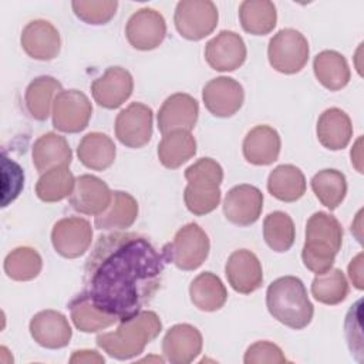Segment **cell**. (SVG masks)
<instances>
[{"label": "cell", "mask_w": 364, "mask_h": 364, "mask_svg": "<svg viewBox=\"0 0 364 364\" xmlns=\"http://www.w3.org/2000/svg\"><path fill=\"white\" fill-rule=\"evenodd\" d=\"M165 257L134 232L100 236L84 267V294L118 321L142 310L161 287Z\"/></svg>", "instance_id": "cell-1"}, {"label": "cell", "mask_w": 364, "mask_h": 364, "mask_svg": "<svg viewBox=\"0 0 364 364\" xmlns=\"http://www.w3.org/2000/svg\"><path fill=\"white\" fill-rule=\"evenodd\" d=\"M162 330L159 316L151 310H141L135 316L121 320L115 331L97 336V346L109 357L129 360L139 355L145 346L155 340Z\"/></svg>", "instance_id": "cell-2"}, {"label": "cell", "mask_w": 364, "mask_h": 364, "mask_svg": "<svg viewBox=\"0 0 364 364\" xmlns=\"http://www.w3.org/2000/svg\"><path fill=\"white\" fill-rule=\"evenodd\" d=\"M266 306L273 318L293 330L307 327L314 314L307 290L296 276L273 280L266 291Z\"/></svg>", "instance_id": "cell-3"}, {"label": "cell", "mask_w": 364, "mask_h": 364, "mask_svg": "<svg viewBox=\"0 0 364 364\" xmlns=\"http://www.w3.org/2000/svg\"><path fill=\"white\" fill-rule=\"evenodd\" d=\"M343 229L330 213L316 212L306 223V242L301 250L304 266L316 273H324L333 267L336 255L341 249Z\"/></svg>", "instance_id": "cell-4"}, {"label": "cell", "mask_w": 364, "mask_h": 364, "mask_svg": "<svg viewBox=\"0 0 364 364\" xmlns=\"http://www.w3.org/2000/svg\"><path fill=\"white\" fill-rule=\"evenodd\" d=\"M188 185L183 200L188 210L196 216L208 215L220 202V183L223 181L222 166L212 158H200L186 168Z\"/></svg>", "instance_id": "cell-5"}, {"label": "cell", "mask_w": 364, "mask_h": 364, "mask_svg": "<svg viewBox=\"0 0 364 364\" xmlns=\"http://www.w3.org/2000/svg\"><path fill=\"white\" fill-rule=\"evenodd\" d=\"M166 262L173 263L181 270H195L206 260L210 242L206 232L198 223H186L162 249Z\"/></svg>", "instance_id": "cell-6"}, {"label": "cell", "mask_w": 364, "mask_h": 364, "mask_svg": "<svg viewBox=\"0 0 364 364\" xmlns=\"http://www.w3.org/2000/svg\"><path fill=\"white\" fill-rule=\"evenodd\" d=\"M309 41L294 28H282L269 41L267 58L270 65L282 74H296L309 61Z\"/></svg>", "instance_id": "cell-7"}, {"label": "cell", "mask_w": 364, "mask_h": 364, "mask_svg": "<svg viewBox=\"0 0 364 364\" xmlns=\"http://www.w3.org/2000/svg\"><path fill=\"white\" fill-rule=\"evenodd\" d=\"M219 13L210 0H182L176 4L173 23L181 37L199 41L218 26Z\"/></svg>", "instance_id": "cell-8"}, {"label": "cell", "mask_w": 364, "mask_h": 364, "mask_svg": "<svg viewBox=\"0 0 364 364\" xmlns=\"http://www.w3.org/2000/svg\"><path fill=\"white\" fill-rule=\"evenodd\" d=\"M92 115L88 97L78 90L61 91L53 104V125L67 134H75L87 128Z\"/></svg>", "instance_id": "cell-9"}, {"label": "cell", "mask_w": 364, "mask_h": 364, "mask_svg": "<svg viewBox=\"0 0 364 364\" xmlns=\"http://www.w3.org/2000/svg\"><path fill=\"white\" fill-rule=\"evenodd\" d=\"M154 112L142 102H132L115 119V136L128 148H142L151 141Z\"/></svg>", "instance_id": "cell-10"}, {"label": "cell", "mask_w": 364, "mask_h": 364, "mask_svg": "<svg viewBox=\"0 0 364 364\" xmlns=\"http://www.w3.org/2000/svg\"><path fill=\"white\" fill-rule=\"evenodd\" d=\"M92 242V228L84 218L70 216L54 223L51 243L58 255L67 259L82 256Z\"/></svg>", "instance_id": "cell-11"}, {"label": "cell", "mask_w": 364, "mask_h": 364, "mask_svg": "<svg viewBox=\"0 0 364 364\" xmlns=\"http://www.w3.org/2000/svg\"><path fill=\"white\" fill-rule=\"evenodd\" d=\"M125 36L134 48L141 51L154 50L166 36L165 18L155 9H139L129 17L125 27Z\"/></svg>", "instance_id": "cell-12"}, {"label": "cell", "mask_w": 364, "mask_h": 364, "mask_svg": "<svg viewBox=\"0 0 364 364\" xmlns=\"http://www.w3.org/2000/svg\"><path fill=\"white\" fill-rule=\"evenodd\" d=\"M199 115L198 101L185 92L169 95L161 105L156 121L162 135L172 131H192Z\"/></svg>", "instance_id": "cell-13"}, {"label": "cell", "mask_w": 364, "mask_h": 364, "mask_svg": "<svg viewBox=\"0 0 364 364\" xmlns=\"http://www.w3.org/2000/svg\"><path fill=\"white\" fill-rule=\"evenodd\" d=\"M202 100L206 109L218 118L235 115L243 105V87L230 77H218L210 80L202 91Z\"/></svg>", "instance_id": "cell-14"}, {"label": "cell", "mask_w": 364, "mask_h": 364, "mask_svg": "<svg viewBox=\"0 0 364 364\" xmlns=\"http://www.w3.org/2000/svg\"><path fill=\"white\" fill-rule=\"evenodd\" d=\"M263 193L253 185L242 183L233 186L225 196V218L237 226L253 225L262 215Z\"/></svg>", "instance_id": "cell-15"}, {"label": "cell", "mask_w": 364, "mask_h": 364, "mask_svg": "<svg viewBox=\"0 0 364 364\" xmlns=\"http://www.w3.org/2000/svg\"><path fill=\"white\" fill-rule=\"evenodd\" d=\"M134 80L128 70L122 67H108L105 73L91 84L94 101L107 109L121 107L132 94Z\"/></svg>", "instance_id": "cell-16"}, {"label": "cell", "mask_w": 364, "mask_h": 364, "mask_svg": "<svg viewBox=\"0 0 364 364\" xmlns=\"http://www.w3.org/2000/svg\"><path fill=\"white\" fill-rule=\"evenodd\" d=\"M225 274L230 287L240 294H250L263 283L262 264L257 256L247 249L230 253L225 266Z\"/></svg>", "instance_id": "cell-17"}, {"label": "cell", "mask_w": 364, "mask_h": 364, "mask_svg": "<svg viewBox=\"0 0 364 364\" xmlns=\"http://www.w3.org/2000/svg\"><path fill=\"white\" fill-rule=\"evenodd\" d=\"M246 44L243 38L230 30H223L205 46V58L216 71H233L246 60Z\"/></svg>", "instance_id": "cell-18"}, {"label": "cell", "mask_w": 364, "mask_h": 364, "mask_svg": "<svg viewBox=\"0 0 364 364\" xmlns=\"http://www.w3.org/2000/svg\"><path fill=\"white\" fill-rule=\"evenodd\" d=\"M20 43L26 54L34 60L50 61L61 48L58 30L47 20H33L21 31Z\"/></svg>", "instance_id": "cell-19"}, {"label": "cell", "mask_w": 364, "mask_h": 364, "mask_svg": "<svg viewBox=\"0 0 364 364\" xmlns=\"http://www.w3.org/2000/svg\"><path fill=\"white\" fill-rule=\"evenodd\" d=\"M111 199L112 192L108 185L102 179L85 173L75 179L74 191L70 195V205L82 215L98 216L109 206Z\"/></svg>", "instance_id": "cell-20"}, {"label": "cell", "mask_w": 364, "mask_h": 364, "mask_svg": "<svg viewBox=\"0 0 364 364\" xmlns=\"http://www.w3.org/2000/svg\"><path fill=\"white\" fill-rule=\"evenodd\" d=\"M202 344V334L195 326L175 324L162 340V353L172 364H188L200 354Z\"/></svg>", "instance_id": "cell-21"}, {"label": "cell", "mask_w": 364, "mask_h": 364, "mask_svg": "<svg viewBox=\"0 0 364 364\" xmlns=\"http://www.w3.org/2000/svg\"><path fill=\"white\" fill-rule=\"evenodd\" d=\"M30 334L44 348H63L73 336L67 317L57 310H41L30 320Z\"/></svg>", "instance_id": "cell-22"}, {"label": "cell", "mask_w": 364, "mask_h": 364, "mask_svg": "<svg viewBox=\"0 0 364 364\" xmlns=\"http://www.w3.org/2000/svg\"><path fill=\"white\" fill-rule=\"evenodd\" d=\"M242 148L243 156L249 164L257 166L270 165L279 158L280 135L270 125H257L246 134Z\"/></svg>", "instance_id": "cell-23"}, {"label": "cell", "mask_w": 364, "mask_h": 364, "mask_svg": "<svg viewBox=\"0 0 364 364\" xmlns=\"http://www.w3.org/2000/svg\"><path fill=\"white\" fill-rule=\"evenodd\" d=\"M317 139L330 149L340 151L346 148L353 136V125L350 117L340 108H327L317 121Z\"/></svg>", "instance_id": "cell-24"}, {"label": "cell", "mask_w": 364, "mask_h": 364, "mask_svg": "<svg viewBox=\"0 0 364 364\" xmlns=\"http://www.w3.org/2000/svg\"><path fill=\"white\" fill-rule=\"evenodd\" d=\"M31 158L36 169L44 173L57 166H70L73 152L64 136L55 132H47L34 142Z\"/></svg>", "instance_id": "cell-25"}, {"label": "cell", "mask_w": 364, "mask_h": 364, "mask_svg": "<svg viewBox=\"0 0 364 364\" xmlns=\"http://www.w3.org/2000/svg\"><path fill=\"white\" fill-rule=\"evenodd\" d=\"M138 216V202L128 192L114 191L109 206L95 216L94 225L101 230H121L134 225Z\"/></svg>", "instance_id": "cell-26"}, {"label": "cell", "mask_w": 364, "mask_h": 364, "mask_svg": "<svg viewBox=\"0 0 364 364\" xmlns=\"http://www.w3.org/2000/svg\"><path fill=\"white\" fill-rule=\"evenodd\" d=\"M77 155L84 166L92 171H105L114 164L117 149L107 134L90 132L80 141Z\"/></svg>", "instance_id": "cell-27"}, {"label": "cell", "mask_w": 364, "mask_h": 364, "mask_svg": "<svg viewBox=\"0 0 364 364\" xmlns=\"http://www.w3.org/2000/svg\"><path fill=\"white\" fill-rule=\"evenodd\" d=\"M63 91L61 82L50 75L34 78L26 88L24 102L28 114L37 121H46L55 97Z\"/></svg>", "instance_id": "cell-28"}, {"label": "cell", "mask_w": 364, "mask_h": 364, "mask_svg": "<svg viewBox=\"0 0 364 364\" xmlns=\"http://www.w3.org/2000/svg\"><path fill=\"white\" fill-rule=\"evenodd\" d=\"M267 191L282 202H296L306 193V178L297 166L283 164L269 173Z\"/></svg>", "instance_id": "cell-29"}, {"label": "cell", "mask_w": 364, "mask_h": 364, "mask_svg": "<svg viewBox=\"0 0 364 364\" xmlns=\"http://www.w3.org/2000/svg\"><path fill=\"white\" fill-rule=\"evenodd\" d=\"M314 75L330 91L344 88L350 81V68L344 55L334 50H324L313 60Z\"/></svg>", "instance_id": "cell-30"}, {"label": "cell", "mask_w": 364, "mask_h": 364, "mask_svg": "<svg viewBox=\"0 0 364 364\" xmlns=\"http://www.w3.org/2000/svg\"><path fill=\"white\" fill-rule=\"evenodd\" d=\"M191 301L202 311H216L223 307L228 291L222 280L212 272L198 274L189 286Z\"/></svg>", "instance_id": "cell-31"}, {"label": "cell", "mask_w": 364, "mask_h": 364, "mask_svg": "<svg viewBox=\"0 0 364 364\" xmlns=\"http://www.w3.org/2000/svg\"><path fill=\"white\" fill-rule=\"evenodd\" d=\"M158 159L168 169H176L196 154V139L189 131H172L158 144Z\"/></svg>", "instance_id": "cell-32"}, {"label": "cell", "mask_w": 364, "mask_h": 364, "mask_svg": "<svg viewBox=\"0 0 364 364\" xmlns=\"http://www.w3.org/2000/svg\"><path fill=\"white\" fill-rule=\"evenodd\" d=\"M242 28L253 36L269 34L277 21V11L269 0H245L239 6Z\"/></svg>", "instance_id": "cell-33"}, {"label": "cell", "mask_w": 364, "mask_h": 364, "mask_svg": "<svg viewBox=\"0 0 364 364\" xmlns=\"http://www.w3.org/2000/svg\"><path fill=\"white\" fill-rule=\"evenodd\" d=\"M68 307L74 326L82 333H95L118 321L115 317L95 307L94 303L84 293L74 297L70 301Z\"/></svg>", "instance_id": "cell-34"}, {"label": "cell", "mask_w": 364, "mask_h": 364, "mask_svg": "<svg viewBox=\"0 0 364 364\" xmlns=\"http://www.w3.org/2000/svg\"><path fill=\"white\" fill-rule=\"evenodd\" d=\"M75 186V178L68 166H57L41 173L36 183V195L40 200L53 203L70 196Z\"/></svg>", "instance_id": "cell-35"}, {"label": "cell", "mask_w": 364, "mask_h": 364, "mask_svg": "<svg viewBox=\"0 0 364 364\" xmlns=\"http://www.w3.org/2000/svg\"><path fill=\"white\" fill-rule=\"evenodd\" d=\"M311 189L316 198L330 210L338 208L347 193V179L337 169L318 171L311 178Z\"/></svg>", "instance_id": "cell-36"}, {"label": "cell", "mask_w": 364, "mask_h": 364, "mask_svg": "<svg viewBox=\"0 0 364 364\" xmlns=\"http://www.w3.org/2000/svg\"><path fill=\"white\" fill-rule=\"evenodd\" d=\"M263 237L272 250L277 253L287 252L296 237L293 219L282 210L269 213L263 220Z\"/></svg>", "instance_id": "cell-37"}, {"label": "cell", "mask_w": 364, "mask_h": 364, "mask_svg": "<svg viewBox=\"0 0 364 364\" xmlns=\"http://www.w3.org/2000/svg\"><path fill=\"white\" fill-rule=\"evenodd\" d=\"M41 267V256L30 246L16 247L4 259V272L16 282H28L36 279L40 274Z\"/></svg>", "instance_id": "cell-38"}, {"label": "cell", "mask_w": 364, "mask_h": 364, "mask_svg": "<svg viewBox=\"0 0 364 364\" xmlns=\"http://www.w3.org/2000/svg\"><path fill=\"white\" fill-rule=\"evenodd\" d=\"M311 294L314 299L327 306L341 303L348 294V283L340 269H328L324 273L316 274L311 283Z\"/></svg>", "instance_id": "cell-39"}, {"label": "cell", "mask_w": 364, "mask_h": 364, "mask_svg": "<svg viewBox=\"0 0 364 364\" xmlns=\"http://www.w3.org/2000/svg\"><path fill=\"white\" fill-rule=\"evenodd\" d=\"M71 7L74 14L87 24L101 26L107 24L117 13L118 1L115 0H78L73 1Z\"/></svg>", "instance_id": "cell-40"}, {"label": "cell", "mask_w": 364, "mask_h": 364, "mask_svg": "<svg viewBox=\"0 0 364 364\" xmlns=\"http://www.w3.org/2000/svg\"><path fill=\"white\" fill-rule=\"evenodd\" d=\"M243 361L245 364H263V363L283 364L287 360L279 346L263 340V341H256L247 347Z\"/></svg>", "instance_id": "cell-41"}, {"label": "cell", "mask_w": 364, "mask_h": 364, "mask_svg": "<svg viewBox=\"0 0 364 364\" xmlns=\"http://www.w3.org/2000/svg\"><path fill=\"white\" fill-rule=\"evenodd\" d=\"M360 306L361 300H358L351 309L348 310L344 321L346 338L350 347L351 354H363V340H361V326H360Z\"/></svg>", "instance_id": "cell-42"}, {"label": "cell", "mask_w": 364, "mask_h": 364, "mask_svg": "<svg viewBox=\"0 0 364 364\" xmlns=\"http://www.w3.org/2000/svg\"><path fill=\"white\" fill-rule=\"evenodd\" d=\"M1 169H3V189L11 183L13 193L17 198L24 186V172L18 164L14 161H10L6 155H3L1 161Z\"/></svg>", "instance_id": "cell-43"}, {"label": "cell", "mask_w": 364, "mask_h": 364, "mask_svg": "<svg viewBox=\"0 0 364 364\" xmlns=\"http://www.w3.org/2000/svg\"><path fill=\"white\" fill-rule=\"evenodd\" d=\"M348 276L353 284L361 290L364 287V279H363V253H358L348 264Z\"/></svg>", "instance_id": "cell-44"}, {"label": "cell", "mask_w": 364, "mask_h": 364, "mask_svg": "<svg viewBox=\"0 0 364 364\" xmlns=\"http://www.w3.org/2000/svg\"><path fill=\"white\" fill-rule=\"evenodd\" d=\"M70 363L71 364H74V363L95 364V363H104V357L100 355L95 350H78V351L73 353Z\"/></svg>", "instance_id": "cell-45"}, {"label": "cell", "mask_w": 364, "mask_h": 364, "mask_svg": "<svg viewBox=\"0 0 364 364\" xmlns=\"http://www.w3.org/2000/svg\"><path fill=\"white\" fill-rule=\"evenodd\" d=\"M361 142L363 139L358 138L354 148L351 149V164L355 166V169L361 173L363 172V166H361Z\"/></svg>", "instance_id": "cell-46"}]
</instances>
